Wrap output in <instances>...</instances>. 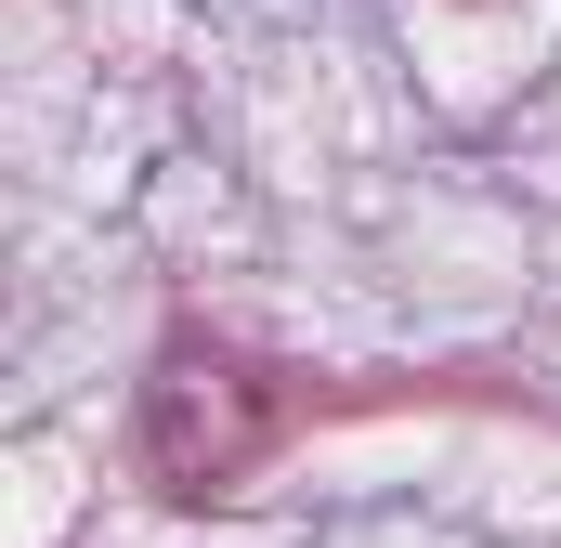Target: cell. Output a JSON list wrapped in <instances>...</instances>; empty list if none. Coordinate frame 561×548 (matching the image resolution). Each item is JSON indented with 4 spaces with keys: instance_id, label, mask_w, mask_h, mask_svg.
I'll return each mask as SVG.
<instances>
[]
</instances>
